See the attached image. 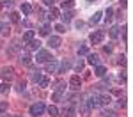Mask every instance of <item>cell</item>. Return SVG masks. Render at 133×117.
I'll return each mask as SVG.
<instances>
[{
    "label": "cell",
    "mask_w": 133,
    "mask_h": 117,
    "mask_svg": "<svg viewBox=\"0 0 133 117\" xmlns=\"http://www.w3.org/2000/svg\"><path fill=\"white\" fill-rule=\"evenodd\" d=\"M12 76H14V69H12V67H4V69H2V80H4V82L12 80Z\"/></svg>",
    "instance_id": "6"
},
{
    "label": "cell",
    "mask_w": 133,
    "mask_h": 117,
    "mask_svg": "<svg viewBox=\"0 0 133 117\" xmlns=\"http://www.w3.org/2000/svg\"><path fill=\"white\" fill-rule=\"evenodd\" d=\"M103 37H105V30H94L89 36V41L92 43V44H99V43L103 41Z\"/></svg>",
    "instance_id": "2"
},
{
    "label": "cell",
    "mask_w": 133,
    "mask_h": 117,
    "mask_svg": "<svg viewBox=\"0 0 133 117\" xmlns=\"http://www.w3.org/2000/svg\"><path fill=\"white\" fill-rule=\"evenodd\" d=\"M37 84H39V87H43V89H44V87H48V85H50V80H48L46 76H41V80H39Z\"/></svg>",
    "instance_id": "27"
},
{
    "label": "cell",
    "mask_w": 133,
    "mask_h": 117,
    "mask_svg": "<svg viewBox=\"0 0 133 117\" xmlns=\"http://www.w3.org/2000/svg\"><path fill=\"white\" fill-rule=\"evenodd\" d=\"M87 103H89V106H91V108L99 106V105H101V103H99V94H94V92H92V94L89 96V99H87Z\"/></svg>",
    "instance_id": "8"
},
{
    "label": "cell",
    "mask_w": 133,
    "mask_h": 117,
    "mask_svg": "<svg viewBox=\"0 0 133 117\" xmlns=\"http://www.w3.org/2000/svg\"><path fill=\"white\" fill-rule=\"evenodd\" d=\"M20 62L25 64V66H29V64L32 62V57L29 55V52H25V53H21V55H20Z\"/></svg>",
    "instance_id": "13"
},
{
    "label": "cell",
    "mask_w": 133,
    "mask_h": 117,
    "mask_svg": "<svg viewBox=\"0 0 133 117\" xmlns=\"http://www.w3.org/2000/svg\"><path fill=\"white\" fill-rule=\"evenodd\" d=\"M119 30H121V29H119L117 25H114V27H110V29H108V34H110V37H112V39H115V37L119 36Z\"/></svg>",
    "instance_id": "19"
},
{
    "label": "cell",
    "mask_w": 133,
    "mask_h": 117,
    "mask_svg": "<svg viewBox=\"0 0 133 117\" xmlns=\"http://www.w3.org/2000/svg\"><path fill=\"white\" fill-rule=\"evenodd\" d=\"M55 30L59 32V34H64V32H66V25H62V23H59V25H55Z\"/></svg>",
    "instance_id": "33"
},
{
    "label": "cell",
    "mask_w": 133,
    "mask_h": 117,
    "mask_svg": "<svg viewBox=\"0 0 133 117\" xmlns=\"http://www.w3.org/2000/svg\"><path fill=\"white\" fill-rule=\"evenodd\" d=\"M39 46H41V43L36 41V39L29 41V50H39Z\"/></svg>",
    "instance_id": "22"
},
{
    "label": "cell",
    "mask_w": 133,
    "mask_h": 117,
    "mask_svg": "<svg viewBox=\"0 0 133 117\" xmlns=\"http://www.w3.org/2000/svg\"><path fill=\"white\" fill-rule=\"evenodd\" d=\"M105 14H107V16H105V20H107V21H110V20L114 18V9H112V7H108V9L105 11Z\"/></svg>",
    "instance_id": "29"
},
{
    "label": "cell",
    "mask_w": 133,
    "mask_h": 117,
    "mask_svg": "<svg viewBox=\"0 0 133 117\" xmlns=\"http://www.w3.org/2000/svg\"><path fill=\"white\" fill-rule=\"evenodd\" d=\"M110 101H112V98H110V96H107V94L99 96V103H101V105H110Z\"/></svg>",
    "instance_id": "25"
},
{
    "label": "cell",
    "mask_w": 133,
    "mask_h": 117,
    "mask_svg": "<svg viewBox=\"0 0 133 117\" xmlns=\"http://www.w3.org/2000/svg\"><path fill=\"white\" fill-rule=\"evenodd\" d=\"M121 5H123V7H126V0H121Z\"/></svg>",
    "instance_id": "44"
},
{
    "label": "cell",
    "mask_w": 133,
    "mask_h": 117,
    "mask_svg": "<svg viewBox=\"0 0 133 117\" xmlns=\"http://www.w3.org/2000/svg\"><path fill=\"white\" fill-rule=\"evenodd\" d=\"M73 16H75L73 11H64V14H62V21H64V23H69V21L73 20Z\"/></svg>",
    "instance_id": "17"
},
{
    "label": "cell",
    "mask_w": 133,
    "mask_h": 117,
    "mask_svg": "<svg viewBox=\"0 0 133 117\" xmlns=\"http://www.w3.org/2000/svg\"><path fill=\"white\" fill-rule=\"evenodd\" d=\"M25 89V82L21 80V82H18V91H23Z\"/></svg>",
    "instance_id": "40"
},
{
    "label": "cell",
    "mask_w": 133,
    "mask_h": 117,
    "mask_svg": "<svg viewBox=\"0 0 133 117\" xmlns=\"http://www.w3.org/2000/svg\"><path fill=\"white\" fill-rule=\"evenodd\" d=\"M103 50H105V52H107V53H110V52H112V44H108V46H105Z\"/></svg>",
    "instance_id": "41"
},
{
    "label": "cell",
    "mask_w": 133,
    "mask_h": 117,
    "mask_svg": "<svg viewBox=\"0 0 133 117\" xmlns=\"http://www.w3.org/2000/svg\"><path fill=\"white\" fill-rule=\"evenodd\" d=\"M94 2H96V0H87V4H94Z\"/></svg>",
    "instance_id": "45"
},
{
    "label": "cell",
    "mask_w": 133,
    "mask_h": 117,
    "mask_svg": "<svg viewBox=\"0 0 133 117\" xmlns=\"http://www.w3.org/2000/svg\"><path fill=\"white\" fill-rule=\"evenodd\" d=\"M55 91H57V92H61V94H64V92H66V84H64V82H59L57 87H55Z\"/></svg>",
    "instance_id": "28"
},
{
    "label": "cell",
    "mask_w": 133,
    "mask_h": 117,
    "mask_svg": "<svg viewBox=\"0 0 133 117\" xmlns=\"http://www.w3.org/2000/svg\"><path fill=\"white\" fill-rule=\"evenodd\" d=\"M101 16H103V12H101V11H98V12H94V14L91 16V20H89V23H91V25H96L98 21L101 20Z\"/></svg>",
    "instance_id": "14"
},
{
    "label": "cell",
    "mask_w": 133,
    "mask_h": 117,
    "mask_svg": "<svg viewBox=\"0 0 133 117\" xmlns=\"http://www.w3.org/2000/svg\"><path fill=\"white\" fill-rule=\"evenodd\" d=\"M57 69H59V62L53 60V59L44 64V71H46V73H57Z\"/></svg>",
    "instance_id": "4"
},
{
    "label": "cell",
    "mask_w": 133,
    "mask_h": 117,
    "mask_svg": "<svg viewBox=\"0 0 133 117\" xmlns=\"http://www.w3.org/2000/svg\"><path fill=\"white\" fill-rule=\"evenodd\" d=\"M44 110H46L44 103H43V101H37V103H34V105L30 106V115L37 117V115H41V114L44 112Z\"/></svg>",
    "instance_id": "1"
},
{
    "label": "cell",
    "mask_w": 133,
    "mask_h": 117,
    "mask_svg": "<svg viewBox=\"0 0 133 117\" xmlns=\"http://www.w3.org/2000/svg\"><path fill=\"white\" fill-rule=\"evenodd\" d=\"M32 39H34V30H27L25 34H23V41H25V43L32 41Z\"/></svg>",
    "instance_id": "23"
},
{
    "label": "cell",
    "mask_w": 133,
    "mask_h": 117,
    "mask_svg": "<svg viewBox=\"0 0 133 117\" xmlns=\"http://www.w3.org/2000/svg\"><path fill=\"white\" fill-rule=\"evenodd\" d=\"M75 115H76L75 106H64V110L61 112V117H75Z\"/></svg>",
    "instance_id": "10"
},
{
    "label": "cell",
    "mask_w": 133,
    "mask_h": 117,
    "mask_svg": "<svg viewBox=\"0 0 133 117\" xmlns=\"http://www.w3.org/2000/svg\"><path fill=\"white\" fill-rule=\"evenodd\" d=\"M75 27H76V29H82V27H83V21H76V23H75Z\"/></svg>",
    "instance_id": "42"
},
{
    "label": "cell",
    "mask_w": 133,
    "mask_h": 117,
    "mask_svg": "<svg viewBox=\"0 0 133 117\" xmlns=\"http://www.w3.org/2000/svg\"><path fill=\"white\" fill-rule=\"evenodd\" d=\"M21 12H23L25 16H29V14L32 12V5L27 4V2H23V4H21Z\"/></svg>",
    "instance_id": "16"
},
{
    "label": "cell",
    "mask_w": 133,
    "mask_h": 117,
    "mask_svg": "<svg viewBox=\"0 0 133 117\" xmlns=\"http://www.w3.org/2000/svg\"><path fill=\"white\" fill-rule=\"evenodd\" d=\"M46 110H48V115H51V117H59V108H57L55 105H50L48 108H46Z\"/></svg>",
    "instance_id": "20"
},
{
    "label": "cell",
    "mask_w": 133,
    "mask_h": 117,
    "mask_svg": "<svg viewBox=\"0 0 133 117\" xmlns=\"http://www.w3.org/2000/svg\"><path fill=\"white\" fill-rule=\"evenodd\" d=\"M9 32H11V27L7 23L0 21V34H2V36H9Z\"/></svg>",
    "instance_id": "15"
},
{
    "label": "cell",
    "mask_w": 133,
    "mask_h": 117,
    "mask_svg": "<svg viewBox=\"0 0 133 117\" xmlns=\"http://www.w3.org/2000/svg\"><path fill=\"white\" fill-rule=\"evenodd\" d=\"M91 106H89V103H87V99H82L80 101V114H82L83 117H89L91 115Z\"/></svg>",
    "instance_id": "5"
},
{
    "label": "cell",
    "mask_w": 133,
    "mask_h": 117,
    "mask_svg": "<svg viewBox=\"0 0 133 117\" xmlns=\"http://www.w3.org/2000/svg\"><path fill=\"white\" fill-rule=\"evenodd\" d=\"M2 5H4V7H11V5H12V0H4Z\"/></svg>",
    "instance_id": "39"
},
{
    "label": "cell",
    "mask_w": 133,
    "mask_h": 117,
    "mask_svg": "<svg viewBox=\"0 0 133 117\" xmlns=\"http://www.w3.org/2000/svg\"><path fill=\"white\" fill-rule=\"evenodd\" d=\"M50 30H51V27L46 23V25H43L41 29H39V34H41V36H48V34H50Z\"/></svg>",
    "instance_id": "24"
},
{
    "label": "cell",
    "mask_w": 133,
    "mask_h": 117,
    "mask_svg": "<svg viewBox=\"0 0 133 117\" xmlns=\"http://www.w3.org/2000/svg\"><path fill=\"white\" fill-rule=\"evenodd\" d=\"M82 69H83V60H82V59H78L76 64H75V71H78V73H80Z\"/></svg>",
    "instance_id": "30"
},
{
    "label": "cell",
    "mask_w": 133,
    "mask_h": 117,
    "mask_svg": "<svg viewBox=\"0 0 133 117\" xmlns=\"http://www.w3.org/2000/svg\"><path fill=\"white\" fill-rule=\"evenodd\" d=\"M117 59H119V60H117V64H124V57H123V55H119Z\"/></svg>",
    "instance_id": "43"
},
{
    "label": "cell",
    "mask_w": 133,
    "mask_h": 117,
    "mask_svg": "<svg viewBox=\"0 0 133 117\" xmlns=\"http://www.w3.org/2000/svg\"><path fill=\"white\" fill-rule=\"evenodd\" d=\"M87 62L92 66H99V57L96 53H87Z\"/></svg>",
    "instance_id": "11"
},
{
    "label": "cell",
    "mask_w": 133,
    "mask_h": 117,
    "mask_svg": "<svg viewBox=\"0 0 133 117\" xmlns=\"http://www.w3.org/2000/svg\"><path fill=\"white\" fill-rule=\"evenodd\" d=\"M59 16H61L59 9H57V7H51V9H50V12H48V18H50V20H57Z\"/></svg>",
    "instance_id": "18"
},
{
    "label": "cell",
    "mask_w": 133,
    "mask_h": 117,
    "mask_svg": "<svg viewBox=\"0 0 133 117\" xmlns=\"http://www.w3.org/2000/svg\"><path fill=\"white\" fill-rule=\"evenodd\" d=\"M7 91H9V85H7V82L0 84V92H7Z\"/></svg>",
    "instance_id": "36"
},
{
    "label": "cell",
    "mask_w": 133,
    "mask_h": 117,
    "mask_svg": "<svg viewBox=\"0 0 133 117\" xmlns=\"http://www.w3.org/2000/svg\"><path fill=\"white\" fill-rule=\"evenodd\" d=\"M43 4H44V5H48V7H53L55 0H43Z\"/></svg>",
    "instance_id": "38"
},
{
    "label": "cell",
    "mask_w": 133,
    "mask_h": 117,
    "mask_svg": "<svg viewBox=\"0 0 133 117\" xmlns=\"http://www.w3.org/2000/svg\"><path fill=\"white\" fill-rule=\"evenodd\" d=\"M61 98H62V94L55 91V92H53V96H51V101H61Z\"/></svg>",
    "instance_id": "35"
},
{
    "label": "cell",
    "mask_w": 133,
    "mask_h": 117,
    "mask_svg": "<svg viewBox=\"0 0 133 117\" xmlns=\"http://www.w3.org/2000/svg\"><path fill=\"white\" fill-rule=\"evenodd\" d=\"M61 44H62V41H61L59 36H50V37H48V46H50V48H59Z\"/></svg>",
    "instance_id": "9"
},
{
    "label": "cell",
    "mask_w": 133,
    "mask_h": 117,
    "mask_svg": "<svg viewBox=\"0 0 133 117\" xmlns=\"http://www.w3.org/2000/svg\"><path fill=\"white\" fill-rule=\"evenodd\" d=\"M87 53H89V48H87L85 44H82V46L78 48V57H80V55H87Z\"/></svg>",
    "instance_id": "31"
},
{
    "label": "cell",
    "mask_w": 133,
    "mask_h": 117,
    "mask_svg": "<svg viewBox=\"0 0 133 117\" xmlns=\"http://www.w3.org/2000/svg\"><path fill=\"white\" fill-rule=\"evenodd\" d=\"M94 74H96V76H99V78H103V76L107 74L105 66H96V71H94Z\"/></svg>",
    "instance_id": "21"
},
{
    "label": "cell",
    "mask_w": 133,
    "mask_h": 117,
    "mask_svg": "<svg viewBox=\"0 0 133 117\" xmlns=\"http://www.w3.org/2000/svg\"><path fill=\"white\" fill-rule=\"evenodd\" d=\"M51 59H53V57L50 55L48 50H37V55H36V60H37V62H48Z\"/></svg>",
    "instance_id": "3"
},
{
    "label": "cell",
    "mask_w": 133,
    "mask_h": 117,
    "mask_svg": "<svg viewBox=\"0 0 133 117\" xmlns=\"http://www.w3.org/2000/svg\"><path fill=\"white\" fill-rule=\"evenodd\" d=\"M0 7H2V4H0Z\"/></svg>",
    "instance_id": "46"
},
{
    "label": "cell",
    "mask_w": 133,
    "mask_h": 117,
    "mask_svg": "<svg viewBox=\"0 0 133 117\" xmlns=\"http://www.w3.org/2000/svg\"><path fill=\"white\" fill-rule=\"evenodd\" d=\"M69 85H71L73 91H78V89H80V85H82V80H80V76H78V74H73L71 78H69Z\"/></svg>",
    "instance_id": "7"
},
{
    "label": "cell",
    "mask_w": 133,
    "mask_h": 117,
    "mask_svg": "<svg viewBox=\"0 0 133 117\" xmlns=\"http://www.w3.org/2000/svg\"><path fill=\"white\" fill-rule=\"evenodd\" d=\"M9 20L14 21V23H18V21H20V14H18V12H11V14H9Z\"/></svg>",
    "instance_id": "32"
},
{
    "label": "cell",
    "mask_w": 133,
    "mask_h": 117,
    "mask_svg": "<svg viewBox=\"0 0 133 117\" xmlns=\"http://www.w3.org/2000/svg\"><path fill=\"white\" fill-rule=\"evenodd\" d=\"M73 5H75V0H64V2H62V9H64V11L71 9Z\"/></svg>",
    "instance_id": "26"
},
{
    "label": "cell",
    "mask_w": 133,
    "mask_h": 117,
    "mask_svg": "<svg viewBox=\"0 0 133 117\" xmlns=\"http://www.w3.org/2000/svg\"><path fill=\"white\" fill-rule=\"evenodd\" d=\"M7 106H9V103H7V101H0V112L7 110Z\"/></svg>",
    "instance_id": "37"
},
{
    "label": "cell",
    "mask_w": 133,
    "mask_h": 117,
    "mask_svg": "<svg viewBox=\"0 0 133 117\" xmlns=\"http://www.w3.org/2000/svg\"><path fill=\"white\" fill-rule=\"evenodd\" d=\"M69 67H71V62H69V60H62V62L59 64V69H57V73H66Z\"/></svg>",
    "instance_id": "12"
},
{
    "label": "cell",
    "mask_w": 133,
    "mask_h": 117,
    "mask_svg": "<svg viewBox=\"0 0 133 117\" xmlns=\"http://www.w3.org/2000/svg\"><path fill=\"white\" fill-rule=\"evenodd\" d=\"M32 80H34L36 84L41 80V74H39V71H32Z\"/></svg>",
    "instance_id": "34"
}]
</instances>
